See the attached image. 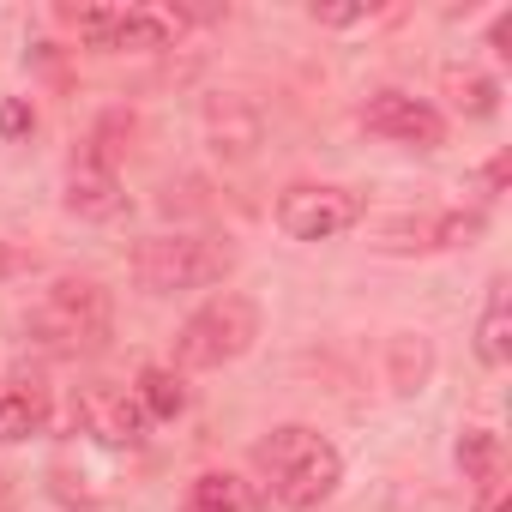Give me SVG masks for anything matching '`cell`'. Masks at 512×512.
Returning <instances> with one entry per match:
<instances>
[{"label":"cell","instance_id":"6da1fadb","mask_svg":"<svg viewBox=\"0 0 512 512\" xmlns=\"http://www.w3.org/2000/svg\"><path fill=\"white\" fill-rule=\"evenodd\" d=\"M344 482V458L338 446L308 428V422H284L253 446V488H260V512H320Z\"/></svg>","mask_w":512,"mask_h":512},{"label":"cell","instance_id":"7a4b0ae2","mask_svg":"<svg viewBox=\"0 0 512 512\" xmlns=\"http://www.w3.org/2000/svg\"><path fill=\"white\" fill-rule=\"evenodd\" d=\"M19 332L43 356H91L115 332V302H109V290L97 278H55L19 314Z\"/></svg>","mask_w":512,"mask_h":512},{"label":"cell","instance_id":"3957f363","mask_svg":"<svg viewBox=\"0 0 512 512\" xmlns=\"http://www.w3.org/2000/svg\"><path fill=\"white\" fill-rule=\"evenodd\" d=\"M133 284L145 296H181V290H211L235 272V247L217 235H151L127 260Z\"/></svg>","mask_w":512,"mask_h":512},{"label":"cell","instance_id":"277c9868","mask_svg":"<svg viewBox=\"0 0 512 512\" xmlns=\"http://www.w3.org/2000/svg\"><path fill=\"white\" fill-rule=\"evenodd\" d=\"M253 338H260V302L241 290H223L175 326V368L205 374V368L241 362L253 350Z\"/></svg>","mask_w":512,"mask_h":512},{"label":"cell","instance_id":"5b68a950","mask_svg":"<svg viewBox=\"0 0 512 512\" xmlns=\"http://www.w3.org/2000/svg\"><path fill=\"white\" fill-rule=\"evenodd\" d=\"M356 121H362V133H374L386 145H410V151H440L446 145V115L428 97H410V91H374Z\"/></svg>","mask_w":512,"mask_h":512},{"label":"cell","instance_id":"8992f818","mask_svg":"<svg viewBox=\"0 0 512 512\" xmlns=\"http://www.w3.org/2000/svg\"><path fill=\"white\" fill-rule=\"evenodd\" d=\"M73 428L91 434L97 446L133 452V446H145V428H151V422H145V410H139L133 392H121V386H109V380H91V386L73 392Z\"/></svg>","mask_w":512,"mask_h":512},{"label":"cell","instance_id":"52a82bcc","mask_svg":"<svg viewBox=\"0 0 512 512\" xmlns=\"http://www.w3.org/2000/svg\"><path fill=\"white\" fill-rule=\"evenodd\" d=\"M362 223V199L350 187H290L278 199V229L290 241H332Z\"/></svg>","mask_w":512,"mask_h":512},{"label":"cell","instance_id":"ba28073f","mask_svg":"<svg viewBox=\"0 0 512 512\" xmlns=\"http://www.w3.org/2000/svg\"><path fill=\"white\" fill-rule=\"evenodd\" d=\"M482 235V211H404L380 223L386 253H440V247H470Z\"/></svg>","mask_w":512,"mask_h":512},{"label":"cell","instance_id":"9c48e42d","mask_svg":"<svg viewBox=\"0 0 512 512\" xmlns=\"http://www.w3.org/2000/svg\"><path fill=\"white\" fill-rule=\"evenodd\" d=\"M61 205H67L79 223H115V217L127 211V187H121V175H115L103 157H73Z\"/></svg>","mask_w":512,"mask_h":512},{"label":"cell","instance_id":"30bf717a","mask_svg":"<svg viewBox=\"0 0 512 512\" xmlns=\"http://www.w3.org/2000/svg\"><path fill=\"white\" fill-rule=\"evenodd\" d=\"M205 133H211V151L217 157H253V151H260V139H266V115L253 109L247 97L217 91V97H205Z\"/></svg>","mask_w":512,"mask_h":512},{"label":"cell","instance_id":"8fae6325","mask_svg":"<svg viewBox=\"0 0 512 512\" xmlns=\"http://www.w3.org/2000/svg\"><path fill=\"white\" fill-rule=\"evenodd\" d=\"M49 428V386L43 380H0V446H19Z\"/></svg>","mask_w":512,"mask_h":512},{"label":"cell","instance_id":"7c38bea8","mask_svg":"<svg viewBox=\"0 0 512 512\" xmlns=\"http://www.w3.org/2000/svg\"><path fill=\"white\" fill-rule=\"evenodd\" d=\"M458 470H464V482H476L482 494L506 488V440H500L494 428H464V434H458Z\"/></svg>","mask_w":512,"mask_h":512},{"label":"cell","instance_id":"4fadbf2b","mask_svg":"<svg viewBox=\"0 0 512 512\" xmlns=\"http://www.w3.org/2000/svg\"><path fill=\"white\" fill-rule=\"evenodd\" d=\"M476 356H482L488 368H506V356H512V302H506V278H494L488 308H482V320H476Z\"/></svg>","mask_w":512,"mask_h":512},{"label":"cell","instance_id":"5bb4252c","mask_svg":"<svg viewBox=\"0 0 512 512\" xmlns=\"http://www.w3.org/2000/svg\"><path fill=\"white\" fill-rule=\"evenodd\" d=\"M247 482L229 476V470H199L187 482V512H247Z\"/></svg>","mask_w":512,"mask_h":512},{"label":"cell","instance_id":"9a60e30c","mask_svg":"<svg viewBox=\"0 0 512 512\" xmlns=\"http://www.w3.org/2000/svg\"><path fill=\"white\" fill-rule=\"evenodd\" d=\"M61 19L91 49H127V7H67Z\"/></svg>","mask_w":512,"mask_h":512},{"label":"cell","instance_id":"2e32d148","mask_svg":"<svg viewBox=\"0 0 512 512\" xmlns=\"http://www.w3.org/2000/svg\"><path fill=\"white\" fill-rule=\"evenodd\" d=\"M133 398H139L145 422H175V416L187 410V392H181L175 368H145V374H139V386H133Z\"/></svg>","mask_w":512,"mask_h":512},{"label":"cell","instance_id":"e0dca14e","mask_svg":"<svg viewBox=\"0 0 512 512\" xmlns=\"http://www.w3.org/2000/svg\"><path fill=\"white\" fill-rule=\"evenodd\" d=\"M446 91H452V103L464 109V115H494V79H482V73H470V67H446Z\"/></svg>","mask_w":512,"mask_h":512},{"label":"cell","instance_id":"ac0fdd59","mask_svg":"<svg viewBox=\"0 0 512 512\" xmlns=\"http://www.w3.org/2000/svg\"><path fill=\"white\" fill-rule=\"evenodd\" d=\"M31 103L25 97H7V103H0V133H7V139H19V133H31Z\"/></svg>","mask_w":512,"mask_h":512},{"label":"cell","instance_id":"d6986e66","mask_svg":"<svg viewBox=\"0 0 512 512\" xmlns=\"http://www.w3.org/2000/svg\"><path fill=\"white\" fill-rule=\"evenodd\" d=\"M314 19L320 25H362V19H374V7H314Z\"/></svg>","mask_w":512,"mask_h":512},{"label":"cell","instance_id":"ffe728a7","mask_svg":"<svg viewBox=\"0 0 512 512\" xmlns=\"http://www.w3.org/2000/svg\"><path fill=\"white\" fill-rule=\"evenodd\" d=\"M488 43H494V55H500V61H512V13H500V19H494Z\"/></svg>","mask_w":512,"mask_h":512},{"label":"cell","instance_id":"44dd1931","mask_svg":"<svg viewBox=\"0 0 512 512\" xmlns=\"http://www.w3.org/2000/svg\"><path fill=\"white\" fill-rule=\"evenodd\" d=\"M25 272V253L13 247V241H0V284H7V278H19Z\"/></svg>","mask_w":512,"mask_h":512},{"label":"cell","instance_id":"7402d4cb","mask_svg":"<svg viewBox=\"0 0 512 512\" xmlns=\"http://www.w3.org/2000/svg\"><path fill=\"white\" fill-rule=\"evenodd\" d=\"M500 181H506V157H494V163L482 169V187H500Z\"/></svg>","mask_w":512,"mask_h":512},{"label":"cell","instance_id":"603a6c76","mask_svg":"<svg viewBox=\"0 0 512 512\" xmlns=\"http://www.w3.org/2000/svg\"><path fill=\"white\" fill-rule=\"evenodd\" d=\"M0 512H13V494H7V482H0Z\"/></svg>","mask_w":512,"mask_h":512}]
</instances>
